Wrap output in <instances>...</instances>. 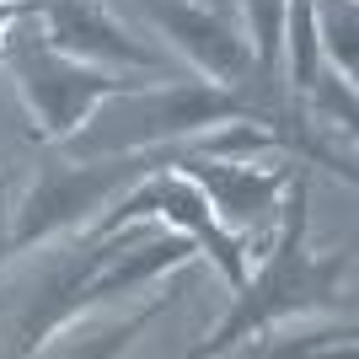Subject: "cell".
<instances>
[{"mask_svg": "<svg viewBox=\"0 0 359 359\" xmlns=\"http://www.w3.org/2000/svg\"><path fill=\"white\" fill-rule=\"evenodd\" d=\"M54 38L65 48H75V54H102L113 65H150V54H140L135 43H123L118 27L91 0H54Z\"/></svg>", "mask_w": 359, "mask_h": 359, "instance_id": "4", "label": "cell"}, {"mask_svg": "<svg viewBox=\"0 0 359 359\" xmlns=\"http://www.w3.org/2000/svg\"><path fill=\"white\" fill-rule=\"evenodd\" d=\"M123 172H129V166H102V172H60V177H48L43 188L27 198L22 225H16V241H32V236H43V231H54V225H65V220H81L86 210H97V198H102L113 182H123Z\"/></svg>", "mask_w": 359, "mask_h": 359, "instance_id": "1", "label": "cell"}, {"mask_svg": "<svg viewBox=\"0 0 359 359\" xmlns=\"http://www.w3.org/2000/svg\"><path fill=\"white\" fill-rule=\"evenodd\" d=\"M252 6V22H257V43H263V54L273 48V32H279V6L285 0H247Z\"/></svg>", "mask_w": 359, "mask_h": 359, "instance_id": "9", "label": "cell"}, {"mask_svg": "<svg viewBox=\"0 0 359 359\" xmlns=\"http://www.w3.org/2000/svg\"><path fill=\"white\" fill-rule=\"evenodd\" d=\"M140 204H161V210L172 215V220H182V225H188V231H194L198 241H210V247H215V257H220V263H225V273H231V279H241L236 247H231V241H225L220 231H215V225H210V215H204V198H198L194 188H182V182H161V188H156V194L135 198V204H129V210H140Z\"/></svg>", "mask_w": 359, "mask_h": 359, "instance_id": "6", "label": "cell"}, {"mask_svg": "<svg viewBox=\"0 0 359 359\" xmlns=\"http://www.w3.org/2000/svg\"><path fill=\"white\" fill-rule=\"evenodd\" d=\"M150 11L161 16L166 27L177 32V43L188 48L198 65H210L215 75H241L247 70V48H241L220 22H210V16H198V11H182V6H150Z\"/></svg>", "mask_w": 359, "mask_h": 359, "instance_id": "5", "label": "cell"}, {"mask_svg": "<svg viewBox=\"0 0 359 359\" xmlns=\"http://www.w3.org/2000/svg\"><path fill=\"white\" fill-rule=\"evenodd\" d=\"M22 70H27V91H32V102H38V113L48 118V129H70L91 107V97L107 91L102 75H86V70H75V65L48 60V54H22Z\"/></svg>", "mask_w": 359, "mask_h": 359, "instance_id": "3", "label": "cell"}, {"mask_svg": "<svg viewBox=\"0 0 359 359\" xmlns=\"http://www.w3.org/2000/svg\"><path fill=\"white\" fill-rule=\"evenodd\" d=\"M241 113L236 97L225 91H172L161 102H140L129 107V118L118 113V129L102 140H156V135H182V129H198V123H215V118H231Z\"/></svg>", "mask_w": 359, "mask_h": 359, "instance_id": "2", "label": "cell"}, {"mask_svg": "<svg viewBox=\"0 0 359 359\" xmlns=\"http://www.w3.org/2000/svg\"><path fill=\"white\" fill-rule=\"evenodd\" d=\"M188 252L182 241H150V247H140L129 263H118V269L107 273L102 285L91 290V295H113V290H129V285H140V279H150L156 269H166V263H177V257Z\"/></svg>", "mask_w": 359, "mask_h": 359, "instance_id": "8", "label": "cell"}, {"mask_svg": "<svg viewBox=\"0 0 359 359\" xmlns=\"http://www.w3.org/2000/svg\"><path fill=\"white\" fill-rule=\"evenodd\" d=\"M188 172L210 188L215 204L231 220H252V215L269 210V198H273V177H252V172H236V166H188Z\"/></svg>", "mask_w": 359, "mask_h": 359, "instance_id": "7", "label": "cell"}]
</instances>
